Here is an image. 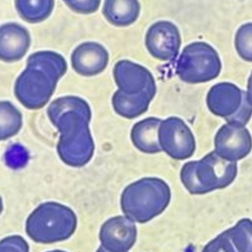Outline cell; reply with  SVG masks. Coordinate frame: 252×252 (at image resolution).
Instances as JSON below:
<instances>
[{
	"instance_id": "1",
	"label": "cell",
	"mask_w": 252,
	"mask_h": 252,
	"mask_svg": "<svg viewBox=\"0 0 252 252\" xmlns=\"http://www.w3.org/2000/svg\"><path fill=\"white\" fill-rule=\"evenodd\" d=\"M47 115L60 133L57 152L62 161L74 167L88 164L94 150L89 127L92 112L88 102L80 97H61L49 105Z\"/></svg>"
},
{
	"instance_id": "2",
	"label": "cell",
	"mask_w": 252,
	"mask_h": 252,
	"mask_svg": "<svg viewBox=\"0 0 252 252\" xmlns=\"http://www.w3.org/2000/svg\"><path fill=\"white\" fill-rule=\"evenodd\" d=\"M170 199V188L164 180L144 178L125 189L121 206L126 217L143 224L162 214L169 206Z\"/></svg>"
},
{
	"instance_id": "3",
	"label": "cell",
	"mask_w": 252,
	"mask_h": 252,
	"mask_svg": "<svg viewBox=\"0 0 252 252\" xmlns=\"http://www.w3.org/2000/svg\"><path fill=\"white\" fill-rule=\"evenodd\" d=\"M237 173L236 162L223 158L214 151L199 161L186 162L181 169L180 178L191 195H203L228 187Z\"/></svg>"
},
{
	"instance_id": "4",
	"label": "cell",
	"mask_w": 252,
	"mask_h": 252,
	"mask_svg": "<svg viewBox=\"0 0 252 252\" xmlns=\"http://www.w3.org/2000/svg\"><path fill=\"white\" fill-rule=\"evenodd\" d=\"M77 226V218L72 209L64 205L43 203L28 217L26 231L38 243L51 244L69 239Z\"/></svg>"
},
{
	"instance_id": "5",
	"label": "cell",
	"mask_w": 252,
	"mask_h": 252,
	"mask_svg": "<svg viewBox=\"0 0 252 252\" xmlns=\"http://www.w3.org/2000/svg\"><path fill=\"white\" fill-rule=\"evenodd\" d=\"M221 68L219 55L214 47L204 42H194L183 49L176 73L184 82L203 83L219 77Z\"/></svg>"
},
{
	"instance_id": "6",
	"label": "cell",
	"mask_w": 252,
	"mask_h": 252,
	"mask_svg": "<svg viewBox=\"0 0 252 252\" xmlns=\"http://www.w3.org/2000/svg\"><path fill=\"white\" fill-rule=\"evenodd\" d=\"M206 101L210 111L227 123L245 126L251 119V95L234 84L222 82L212 87Z\"/></svg>"
},
{
	"instance_id": "7",
	"label": "cell",
	"mask_w": 252,
	"mask_h": 252,
	"mask_svg": "<svg viewBox=\"0 0 252 252\" xmlns=\"http://www.w3.org/2000/svg\"><path fill=\"white\" fill-rule=\"evenodd\" d=\"M61 78L38 65L27 63L26 69L16 80L15 96L27 109H41L53 95Z\"/></svg>"
},
{
	"instance_id": "8",
	"label": "cell",
	"mask_w": 252,
	"mask_h": 252,
	"mask_svg": "<svg viewBox=\"0 0 252 252\" xmlns=\"http://www.w3.org/2000/svg\"><path fill=\"white\" fill-rule=\"evenodd\" d=\"M158 139L162 151L173 159H188L195 151L196 142L193 134L180 118L171 117L162 120L159 127Z\"/></svg>"
},
{
	"instance_id": "9",
	"label": "cell",
	"mask_w": 252,
	"mask_h": 252,
	"mask_svg": "<svg viewBox=\"0 0 252 252\" xmlns=\"http://www.w3.org/2000/svg\"><path fill=\"white\" fill-rule=\"evenodd\" d=\"M145 43L149 53L156 59L173 61L179 54L181 44L179 30L169 21H159L149 28Z\"/></svg>"
},
{
	"instance_id": "10",
	"label": "cell",
	"mask_w": 252,
	"mask_h": 252,
	"mask_svg": "<svg viewBox=\"0 0 252 252\" xmlns=\"http://www.w3.org/2000/svg\"><path fill=\"white\" fill-rule=\"evenodd\" d=\"M214 141L215 151L228 161H239L251 152V135L245 126L227 123L218 131Z\"/></svg>"
},
{
	"instance_id": "11",
	"label": "cell",
	"mask_w": 252,
	"mask_h": 252,
	"mask_svg": "<svg viewBox=\"0 0 252 252\" xmlns=\"http://www.w3.org/2000/svg\"><path fill=\"white\" fill-rule=\"evenodd\" d=\"M137 229L127 217L111 218L102 225L99 240L102 250L110 252H128L135 244Z\"/></svg>"
},
{
	"instance_id": "12",
	"label": "cell",
	"mask_w": 252,
	"mask_h": 252,
	"mask_svg": "<svg viewBox=\"0 0 252 252\" xmlns=\"http://www.w3.org/2000/svg\"><path fill=\"white\" fill-rule=\"evenodd\" d=\"M114 77L119 90L128 94L145 91L157 92L156 81L146 67L128 61L121 60L115 64Z\"/></svg>"
},
{
	"instance_id": "13",
	"label": "cell",
	"mask_w": 252,
	"mask_h": 252,
	"mask_svg": "<svg viewBox=\"0 0 252 252\" xmlns=\"http://www.w3.org/2000/svg\"><path fill=\"white\" fill-rule=\"evenodd\" d=\"M109 60L108 52L96 42L80 44L71 55L73 70L84 77H93L103 72L108 65Z\"/></svg>"
},
{
	"instance_id": "14",
	"label": "cell",
	"mask_w": 252,
	"mask_h": 252,
	"mask_svg": "<svg viewBox=\"0 0 252 252\" xmlns=\"http://www.w3.org/2000/svg\"><path fill=\"white\" fill-rule=\"evenodd\" d=\"M31 36L27 29L19 24H4L0 29V58L7 63L23 59L31 46Z\"/></svg>"
},
{
	"instance_id": "15",
	"label": "cell",
	"mask_w": 252,
	"mask_h": 252,
	"mask_svg": "<svg viewBox=\"0 0 252 252\" xmlns=\"http://www.w3.org/2000/svg\"><path fill=\"white\" fill-rule=\"evenodd\" d=\"M252 225L250 219L241 220L235 227L207 244L204 252H252Z\"/></svg>"
},
{
	"instance_id": "16",
	"label": "cell",
	"mask_w": 252,
	"mask_h": 252,
	"mask_svg": "<svg viewBox=\"0 0 252 252\" xmlns=\"http://www.w3.org/2000/svg\"><path fill=\"white\" fill-rule=\"evenodd\" d=\"M162 120L149 117L133 126L131 130V140L134 146L144 153L154 154L161 152L158 139V130Z\"/></svg>"
},
{
	"instance_id": "17",
	"label": "cell",
	"mask_w": 252,
	"mask_h": 252,
	"mask_svg": "<svg viewBox=\"0 0 252 252\" xmlns=\"http://www.w3.org/2000/svg\"><path fill=\"white\" fill-rule=\"evenodd\" d=\"M156 94V93L150 91L128 94L118 89L113 95L112 106L120 116L133 119L146 112Z\"/></svg>"
},
{
	"instance_id": "18",
	"label": "cell",
	"mask_w": 252,
	"mask_h": 252,
	"mask_svg": "<svg viewBox=\"0 0 252 252\" xmlns=\"http://www.w3.org/2000/svg\"><path fill=\"white\" fill-rule=\"evenodd\" d=\"M140 11V2L135 0H107L102 7V14L106 19L118 27L132 25Z\"/></svg>"
},
{
	"instance_id": "19",
	"label": "cell",
	"mask_w": 252,
	"mask_h": 252,
	"mask_svg": "<svg viewBox=\"0 0 252 252\" xmlns=\"http://www.w3.org/2000/svg\"><path fill=\"white\" fill-rule=\"evenodd\" d=\"M52 0H17L15 8L21 17L26 22L37 23L43 22L51 15L54 8Z\"/></svg>"
},
{
	"instance_id": "20",
	"label": "cell",
	"mask_w": 252,
	"mask_h": 252,
	"mask_svg": "<svg viewBox=\"0 0 252 252\" xmlns=\"http://www.w3.org/2000/svg\"><path fill=\"white\" fill-rule=\"evenodd\" d=\"M23 125L21 112L9 101H1L0 104V127L1 140L4 141L16 135Z\"/></svg>"
},
{
	"instance_id": "21",
	"label": "cell",
	"mask_w": 252,
	"mask_h": 252,
	"mask_svg": "<svg viewBox=\"0 0 252 252\" xmlns=\"http://www.w3.org/2000/svg\"><path fill=\"white\" fill-rule=\"evenodd\" d=\"M251 23L244 24L238 29L235 36V47L240 56L246 62H251L252 57Z\"/></svg>"
},
{
	"instance_id": "22",
	"label": "cell",
	"mask_w": 252,
	"mask_h": 252,
	"mask_svg": "<svg viewBox=\"0 0 252 252\" xmlns=\"http://www.w3.org/2000/svg\"><path fill=\"white\" fill-rule=\"evenodd\" d=\"M28 244L22 236H11L3 239L0 244V251L28 252Z\"/></svg>"
},
{
	"instance_id": "23",
	"label": "cell",
	"mask_w": 252,
	"mask_h": 252,
	"mask_svg": "<svg viewBox=\"0 0 252 252\" xmlns=\"http://www.w3.org/2000/svg\"><path fill=\"white\" fill-rule=\"evenodd\" d=\"M64 3L70 9L81 14H90L95 12L100 6V1H66Z\"/></svg>"
}]
</instances>
